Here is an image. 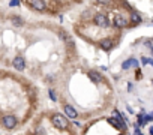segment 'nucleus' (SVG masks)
<instances>
[{
    "label": "nucleus",
    "mask_w": 153,
    "mask_h": 135,
    "mask_svg": "<svg viewBox=\"0 0 153 135\" xmlns=\"http://www.w3.org/2000/svg\"><path fill=\"white\" fill-rule=\"evenodd\" d=\"M51 123L54 128H57L59 131H66L69 128V122L68 119L63 116V114H59V113H54L51 116Z\"/></svg>",
    "instance_id": "nucleus-1"
},
{
    "label": "nucleus",
    "mask_w": 153,
    "mask_h": 135,
    "mask_svg": "<svg viewBox=\"0 0 153 135\" xmlns=\"http://www.w3.org/2000/svg\"><path fill=\"white\" fill-rule=\"evenodd\" d=\"M2 125H3L6 129H14V128H17L18 120H17V117H15V116L8 114V116H5V117L2 119Z\"/></svg>",
    "instance_id": "nucleus-2"
},
{
    "label": "nucleus",
    "mask_w": 153,
    "mask_h": 135,
    "mask_svg": "<svg viewBox=\"0 0 153 135\" xmlns=\"http://www.w3.org/2000/svg\"><path fill=\"white\" fill-rule=\"evenodd\" d=\"M93 21H95V24L99 26V27H108V26H110V20H108V17L104 15V14H96V15L93 17Z\"/></svg>",
    "instance_id": "nucleus-3"
},
{
    "label": "nucleus",
    "mask_w": 153,
    "mask_h": 135,
    "mask_svg": "<svg viewBox=\"0 0 153 135\" xmlns=\"http://www.w3.org/2000/svg\"><path fill=\"white\" fill-rule=\"evenodd\" d=\"M12 66H14V69H17V71H24L26 69V60H24V57L23 56H17L14 60H12Z\"/></svg>",
    "instance_id": "nucleus-4"
},
{
    "label": "nucleus",
    "mask_w": 153,
    "mask_h": 135,
    "mask_svg": "<svg viewBox=\"0 0 153 135\" xmlns=\"http://www.w3.org/2000/svg\"><path fill=\"white\" fill-rule=\"evenodd\" d=\"M128 23H129V21H128L126 17H123V15H116V17H114V21H113L114 27H117V29H123V27H126Z\"/></svg>",
    "instance_id": "nucleus-5"
},
{
    "label": "nucleus",
    "mask_w": 153,
    "mask_h": 135,
    "mask_svg": "<svg viewBox=\"0 0 153 135\" xmlns=\"http://www.w3.org/2000/svg\"><path fill=\"white\" fill-rule=\"evenodd\" d=\"M30 6L36 11H45L47 9V2L45 0H30Z\"/></svg>",
    "instance_id": "nucleus-6"
},
{
    "label": "nucleus",
    "mask_w": 153,
    "mask_h": 135,
    "mask_svg": "<svg viewBox=\"0 0 153 135\" xmlns=\"http://www.w3.org/2000/svg\"><path fill=\"white\" fill-rule=\"evenodd\" d=\"M99 47H101L104 51H110V50L114 47V44H113V39H110V38L101 39V41H99Z\"/></svg>",
    "instance_id": "nucleus-7"
},
{
    "label": "nucleus",
    "mask_w": 153,
    "mask_h": 135,
    "mask_svg": "<svg viewBox=\"0 0 153 135\" xmlns=\"http://www.w3.org/2000/svg\"><path fill=\"white\" fill-rule=\"evenodd\" d=\"M63 111L66 113V116H68L71 120L76 119V116H78V113H76V110H75L72 105H65V107H63Z\"/></svg>",
    "instance_id": "nucleus-8"
},
{
    "label": "nucleus",
    "mask_w": 153,
    "mask_h": 135,
    "mask_svg": "<svg viewBox=\"0 0 153 135\" xmlns=\"http://www.w3.org/2000/svg\"><path fill=\"white\" fill-rule=\"evenodd\" d=\"M57 36H59L65 44H72V38H71V35H69L68 32H65V30H59V32H57Z\"/></svg>",
    "instance_id": "nucleus-9"
},
{
    "label": "nucleus",
    "mask_w": 153,
    "mask_h": 135,
    "mask_svg": "<svg viewBox=\"0 0 153 135\" xmlns=\"http://www.w3.org/2000/svg\"><path fill=\"white\" fill-rule=\"evenodd\" d=\"M89 77H90V80H92L93 83H96V84H99V83L104 81L102 75H101L99 72H96V71H90V72H89Z\"/></svg>",
    "instance_id": "nucleus-10"
},
{
    "label": "nucleus",
    "mask_w": 153,
    "mask_h": 135,
    "mask_svg": "<svg viewBox=\"0 0 153 135\" xmlns=\"http://www.w3.org/2000/svg\"><path fill=\"white\" fill-rule=\"evenodd\" d=\"M137 66H138V60H137V59H128V60H125L123 65H122L123 69H129V68H137Z\"/></svg>",
    "instance_id": "nucleus-11"
},
{
    "label": "nucleus",
    "mask_w": 153,
    "mask_h": 135,
    "mask_svg": "<svg viewBox=\"0 0 153 135\" xmlns=\"http://www.w3.org/2000/svg\"><path fill=\"white\" fill-rule=\"evenodd\" d=\"M114 113H116V114H114V116H116L114 119L119 122V125H120V129H122V131H125V129H126V122L123 120V117H122V114H120L119 111H114Z\"/></svg>",
    "instance_id": "nucleus-12"
},
{
    "label": "nucleus",
    "mask_w": 153,
    "mask_h": 135,
    "mask_svg": "<svg viewBox=\"0 0 153 135\" xmlns=\"http://www.w3.org/2000/svg\"><path fill=\"white\" fill-rule=\"evenodd\" d=\"M143 21V18H141V15L140 14H137V12H132L131 14V23L135 26V24H140Z\"/></svg>",
    "instance_id": "nucleus-13"
},
{
    "label": "nucleus",
    "mask_w": 153,
    "mask_h": 135,
    "mask_svg": "<svg viewBox=\"0 0 153 135\" xmlns=\"http://www.w3.org/2000/svg\"><path fill=\"white\" fill-rule=\"evenodd\" d=\"M11 21H12V24H14V26H18V27L24 24V20H23V18H20L18 15H14V17L11 18Z\"/></svg>",
    "instance_id": "nucleus-14"
},
{
    "label": "nucleus",
    "mask_w": 153,
    "mask_h": 135,
    "mask_svg": "<svg viewBox=\"0 0 153 135\" xmlns=\"http://www.w3.org/2000/svg\"><path fill=\"white\" fill-rule=\"evenodd\" d=\"M108 123H110V125H113L114 128L120 129V125H119V122H117V120H116L114 117H110V119H108ZM120 131H122V129H120Z\"/></svg>",
    "instance_id": "nucleus-15"
},
{
    "label": "nucleus",
    "mask_w": 153,
    "mask_h": 135,
    "mask_svg": "<svg viewBox=\"0 0 153 135\" xmlns=\"http://www.w3.org/2000/svg\"><path fill=\"white\" fill-rule=\"evenodd\" d=\"M48 95H50L51 101H57V96H56V93H54V90H53V89H50V90H48Z\"/></svg>",
    "instance_id": "nucleus-16"
},
{
    "label": "nucleus",
    "mask_w": 153,
    "mask_h": 135,
    "mask_svg": "<svg viewBox=\"0 0 153 135\" xmlns=\"http://www.w3.org/2000/svg\"><path fill=\"white\" fill-rule=\"evenodd\" d=\"M96 2H98L99 5H110L111 0H96Z\"/></svg>",
    "instance_id": "nucleus-17"
},
{
    "label": "nucleus",
    "mask_w": 153,
    "mask_h": 135,
    "mask_svg": "<svg viewBox=\"0 0 153 135\" xmlns=\"http://www.w3.org/2000/svg\"><path fill=\"white\" fill-rule=\"evenodd\" d=\"M9 5H11V6H18V5H20V0H11Z\"/></svg>",
    "instance_id": "nucleus-18"
},
{
    "label": "nucleus",
    "mask_w": 153,
    "mask_h": 135,
    "mask_svg": "<svg viewBox=\"0 0 153 135\" xmlns=\"http://www.w3.org/2000/svg\"><path fill=\"white\" fill-rule=\"evenodd\" d=\"M141 63H143V65H147V63H149V59H147V57H143V59H141Z\"/></svg>",
    "instance_id": "nucleus-19"
},
{
    "label": "nucleus",
    "mask_w": 153,
    "mask_h": 135,
    "mask_svg": "<svg viewBox=\"0 0 153 135\" xmlns=\"http://www.w3.org/2000/svg\"><path fill=\"white\" fill-rule=\"evenodd\" d=\"M119 135H123V134H119Z\"/></svg>",
    "instance_id": "nucleus-20"
},
{
    "label": "nucleus",
    "mask_w": 153,
    "mask_h": 135,
    "mask_svg": "<svg viewBox=\"0 0 153 135\" xmlns=\"http://www.w3.org/2000/svg\"><path fill=\"white\" fill-rule=\"evenodd\" d=\"M152 83H153V81H152Z\"/></svg>",
    "instance_id": "nucleus-21"
}]
</instances>
